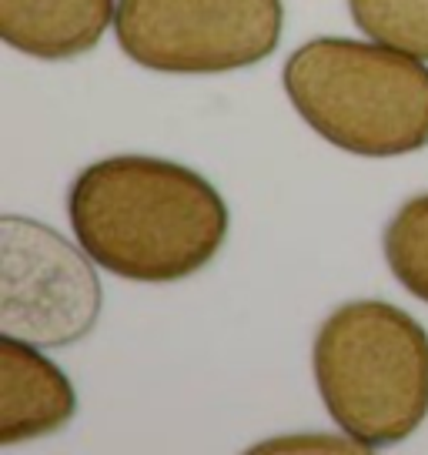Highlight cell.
<instances>
[{
    "instance_id": "1",
    "label": "cell",
    "mask_w": 428,
    "mask_h": 455,
    "mask_svg": "<svg viewBox=\"0 0 428 455\" xmlns=\"http://www.w3.org/2000/svg\"><path fill=\"white\" fill-rule=\"evenodd\" d=\"M77 244L128 282H181L228 238V208L198 171L164 157L117 155L77 174L67 195Z\"/></svg>"
},
{
    "instance_id": "2",
    "label": "cell",
    "mask_w": 428,
    "mask_h": 455,
    "mask_svg": "<svg viewBox=\"0 0 428 455\" xmlns=\"http://www.w3.org/2000/svg\"><path fill=\"white\" fill-rule=\"evenodd\" d=\"M281 81L305 124L348 155L399 157L428 148V68L405 51L318 37L288 57Z\"/></svg>"
},
{
    "instance_id": "3",
    "label": "cell",
    "mask_w": 428,
    "mask_h": 455,
    "mask_svg": "<svg viewBox=\"0 0 428 455\" xmlns=\"http://www.w3.org/2000/svg\"><path fill=\"white\" fill-rule=\"evenodd\" d=\"M321 402L348 439L388 449L428 415V335L388 301H348L325 318L312 348Z\"/></svg>"
},
{
    "instance_id": "4",
    "label": "cell",
    "mask_w": 428,
    "mask_h": 455,
    "mask_svg": "<svg viewBox=\"0 0 428 455\" xmlns=\"http://www.w3.org/2000/svg\"><path fill=\"white\" fill-rule=\"evenodd\" d=\"M281 0H117L121 51L147 71L225 74L274 54Z\"/></svg>"
},
{
    "instance_id": "5",
    "label": "cell",
    "mask_w": 428,
    "mask_h": 455,
    "mask_svg": "<svg viewBox=\"0 0 428 455\" xmlns=\"http://www.w3.org/2000/svg\"><path fill=\"white\" fill-rule=\"evenodd\" d=\"M0 328L37 348L84 339L100 315V282L71 242L41 221H0Z\"/></svg>"
},
{
    "instance_id": "6",
    "label": "cell",
    "mask_w": 428,
    "mask_h": 455,
    "mask_svg": "<svg viewBox=\"0 0 428 455\" xmlns=\"http://www.w3.org/2000/svg\"><path fill=\"white\" fill-rule=\"evenodd\" d=\"M77 412L67 375L37 352V345L0 339V445H17L58 432Z\"/></svg>"
},
{
    "instance_id": "7",
    "label": "cell",
    "mask_w": 428,
    "mask_h": 455,
    "mask_svg": "<svg viewBox=\"0 0 428 455\" xmlns=\"http://www.w3.org/2000/svg\"><path fill=\"white\" fill-rule=\"evenodd\" d=\"M115 0H0V37L37 60H67L98 47Z\"/></svg>"
},
{
    "instance_id": "8",
    "label": "cell",
    "mask_w": 428,
    "mask_h": 455,
    "mask_svg": "<svg viewBox=\"0 0 428 455\" xmlns=\"http://www.w3.org/2000/svg\"><path fill=\"white\" fill-rule=\"evenodd\" d=\"M348 11L371 41L428 64V0H348Z\"/></svg>"
},
{
    "instance_id": "9",
    "label": "cell",
    "mask_w": 428,
    "mask_h": 455,
    "mask_svg": "<svg viewBox=\"0 0 428 455\" xmlns=\"http://www.w3.org/2000/svg\"><path fill=\"white\" fill-rule=\"evenodd\" d=\"M385 261L415 299L428 301V195L405 201L385 225Z\"/></svg>"
},
{
    "instance_id": "10",
    "label": "cell",
    "mask_w": 428,
    "mask_h": 455,
    "mask_svg": "<svg viewBox=\"0 0 428 455\" xmlns=\"http://www.w3.org/2000/svg\"><path fill=\"white\" fill-rule=\"evenodd\" d=\"M265 449H312V452H318V449H355V452H369L361 442H331L329 435H312V442L305 439H288V442H272V445H258V452H265Z\"/></svg>"
}]
</instances>
